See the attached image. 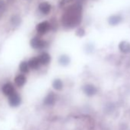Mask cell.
Segmentation results:
<instances>
[{
    "instance_id": "obj_13",
    "label": "cell",
    "mask_w": 130,
    "mask_h": 130,
    "mask_svg": "<svg viewBox=\"0 0 130 130\" xmlns=\"http://www.w3.org/2000/svg\"><path fill=\"white\" fill-rule=\"evenodd\" d=\"M119 50L122 53H129L130 52V44L126 41H122L119 45Z\"/></svg>"
},
{
    "instance_id": "obj_6",
    "label": "cell",
    "mask_w": 130,
    "mask_h": 130,
    "mask_svg": "<svg viewBox=\"0 0 130 130\" xmlns=\"http://www.w3.org/2000/svg\"><path fill=\"white\" fill-rule=\"evenodd\" d=\"M2 90H3V94H5L6 96H11L12 93H15L14 87H13L12 84H10V83H7V84H4V85L3 86Z\"/></svg>"
},
{
    "instance_id": "obj_14",
    "label": "cell",
    "mask_w": 130,
    "mask_h": 130,
    "mask_svg": "<svg viewBox=\"0 0 130 130\" xmlns=\"http://www.w3.org/2000/svg\"><path fill=\"white\" fill-rule=\"evenodd\" d=\"M122 20V18L120 15H112L109 19V23L112 25H116L119 24Z\"/></svg>"
},
{
    "instance_id": "obj_15",
    "label": "cell",
    "mask_w": 130,
    "mask_h": 130,
    "mask_svg": "<svg viewBox=\"0 0 130 130\" xmlns=\"http://www.w3.org/2000/svg\"><path fill=\"white\" fill-rule=\"evenodd\" d=\"M29 65H28V63L26 62V61H22L20 65H19V70L23 74H26L29 71Z\"/></svg>"
},
{
    "instance_id": "obj_1",
    "label": "cell",
    "mask_w": 130,
    "mask_h": 130,
    "mask_svg": "<svg viewBox=\"0 0 130 130\" xmlns=\"http://www.w3.org/2000/svg\"><path fill=\"white\" fill-rule=\"evenodd\" d=\"M82 19V6L80 3H75L69 6L61 18V22L65 28H74L77 26Z\"/></svg>"
},
{
    "instance_id": "obj_11",
    "label": "cell",
    "mask_w": 130,
    "mask_h": 130,
    "mask_svg": "<svg viewBox=\"0 0 130 130\" xmlns=\"http://www.w3.org/2000/svg\"><path fill=\"white\" fill-rule=\"evenodd\" d=\"M25 82H26V77L23 74H19V75L16 76L15 78V83L19 87L24 86Z\"/></svg>"
},
{
    "instance_id": "obj_21",
    "label": "cell",
    "mask_w": 130,
    "mask_h": 130,
    "mask_svg": "<svg viewBox=\"0 0 130 130\" xmlns=\"http://www.w3.org/2000/svg\"><path fill=\"white\" fill-rule=\"evenodd\" d=\"M0 15H1V13H0Z\"/></svg>"
},
{
    "instance_id": "obj_17",
    "label": "cell",
    "mask_w": 130,
    "mask_h": 130,
    "mask_svg": "<svg viewBox=\"0 0 130 130\" xmlns=\"http://www.w3.org/2000/svg\"><path fill=\"white\" fill-rule=\"evenodd\" d=\"M59 62H60V64L65 66V65H68L69 63L70 59L67 55H61L60 57V58H59Z\"/></svg>"
},
{
    "instance_id": "obj_12",
    "label": "cell",
    "mask_w": 130,
    "mask_h": 130,
    "mask_svg": "<svg viewBox=\"0 0 130 130\" xmlns=\"http://www.w3.org/2000/svg\"><path fill=\"white\" fill-rule=\"evenodd\" d=\"M22 22V19L19 15H14L11 17L10 19V23L12 26L14 27H18L20 25Z\"/></svg>"
},
{
    "instance_id": "obj_9",
    "label": "cell",
    "mask_w": 130,
    "mask_h": 130,
    "mask_svg": "<svg viewBox=\"0 0 130 130\" xmlns=\"http://www.w3.org/2000/svg\"><path fill=\"white\" fill-rule=\"evenodd\" d=\"M28 63L29 65V68L31 69H33V70L38 69L41 65V63H40L38 57H32L31 59L29 60V61Z\"/></svg>"
},
{
    "instance_id": "obj_20",
    "label": "cell",
    "mask_w": 130,
    "mask_h": 130,
    "mask_svg": "<svg viewBox=\"0 0 130 130\" xmlns=\"http://www.w3.org/2000/svg\"><path fill=\"white\" fill-rule=\"evenodd\" d=\"M77 35H78L79 36H83V35H84V31L82 28H80V29H79V30L77 31Z\"/></svg>"
},
{
    "instance_id": "obj_5",
    "label": "cell",
    "mask_w": 130,
    "mask_h": 130,
    "mask_svg": "<svg viewBox=\"0 0 130 130\" xmlns=\"http://www.w3.org/2000/svg\"><path fill=\"white\" fill-rule=\"evenodd\" d=\"M38 9L39 11L44 14V15H47L51 12V6L50 5V3H47V2H43L39 4L38 6Z\"/></svg>"
},
{
    "instance_id": "obj_16",
    "label": "cell",
    "mask_w": 130,
    "mask_h": 130,
    "mask_svg": "<svg viewBox=\"0 0 130 130\" xmlns=\"http://www.w3.org/2000/svg\"><path fill=\"white\" fill-rule=\"evenodd\" d=\"M53 87L57 90H61L63 88V82L60 79L54 80V81L53 82Z\"/></svg>"
},
{
    "instance_id": "obj_19",
    "label": "cell",
    "mask_w": 130,
    "mask_h": 130,
    "mask_svg": "<svg viewBox=\"0 0 130 130\" xmlns=\"http://www.w3.org/2000/svg\"><path fill=\"white\" fill-rule=\"evenodd\" d=\"M71 1H72V0H61L60 3V6H64L65 5L70 3Z\"/></svg>"
},
{
    "instance_id": "obj_4",
    "label": "cell",
    "mask_w": 130,
    "mask_h": 130,
    "mask_svg": "<svg viewBox=\"0 0 130 130\" xmlns=\"http://www.w3.org/2000/svg\"><path fill=\"white\" fill-rule=\"evenodd\" d=\"M50 28H51V25L47 21L42 22L36 26V30H37L38 33H39L41 35L46 34L50 30Z\"/></svg>"
},
{
    "instance_id": "obj_3",
    "label": "cell",
    "mask_w": 130,
    "mask_h": 130,
    "mask_svg": "<svg viewBox=\"0 0 130 130\" xmlns=\"http://www.w3.org/2000/svg\"><path fill=\"white\" fill-rule=\"evenodd\" d=\"M22 100H21V96H19V93H17L16 92H15L14 93H12L11 96H9V105L12 107H16L19 106L21 104Z\"/></svg>"
},
{
    "instance_id": "obj_18",
    "label": "cell",
    "mask_w": 130,
    "mask_h": 130,
    "mask_svg": "<svg viewBox=\"0 0 130 130\" xmlns=\"http://www.w3.org/2000/svg\"><path fill=\"white\" fill-rule=\"evenodd\" d=\"M6 3L4 0H0V13H3L6 10Z\"/></svg>"
},
{
    "instance_id": "obj_2",
    "label": "cell",
    "mask_w": 130,
    "mask_h": 130,
    "mask_svg": "<svg viewBox=\"0 0 130 130\" xmlns=\"http://www.w3.org/2000/svg\"><path fill=\"white\" fill-rule=\"evenodd\" d=\"M31 46L34 48V49H42L44 47H46L47 43L45 41H44L43 39L38 38V37H35L31 40Z\"/></svg>"
},
{
    "instance_id": "obj_10",
    "label": "cell",
    "mask_w": 130,
    "mask_h": 130,
    "mask_svg": "<svg viewBox=\"0 0 130 130\" xmlns=\"http://www.w3.org/2000/svg\"><path fill=\"white\" fill-rule=\"evenodd\" d=\"M38 59H39V60H40L41 64H42V65H46V64H47V63L50 62V60H51V57H50V55H49L47 53L44 52V53H42V54H41L39 55Z\"/></svg>"
},
{
    "instance_id": "obj_8",
    "label": "cell",
    "mask_w": 130,
    "mask_h": 130,
    "mask_svg": "<svg viewBox=\"0 0 130 130\" xmlns=\"http://www.w3.org/2000/svg\"><path fill=\"white\" fill-rule=\"evenodd\" d=\"M56 101V96H55V94L52 92H51L44 99V103L47 106H52L54 104Z\"/></svg>"
},
{
    "instance_id": "obj_7",
    "label": "cell",
    "mask_w": 130,
    "mask_h": 130,
    "mask_svg": "<svg viewBox=\"0 0 130 130\" xmlns=\"http://www.w3.org/2000/svg\"><path fill=\"white\" fill-rule=\"evenodd\" d=\"M84 92L88 95V96H93L94 94L96 93L97 92V89L95 86L92 85V84H87V85H85L84 87Z\"/></svg>"
}]
</instances>
